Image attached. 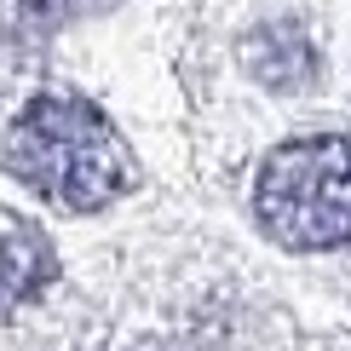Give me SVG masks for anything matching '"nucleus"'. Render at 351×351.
I'll return each mask as SVG.
<instances>
[{
  "mask_svg": "<svg viewBox=\"0 0 351 351\" xmlns=\"http://www.w3.org/2000/svg\"><path fill=\"white\" fill-rule=\"evenodd\" d=\"M52 282V242L40 230L18 225L0 242V311H18L23 300H35Z\"/></svg>",
  "mask_w": 351,
  "mask_h": 351,
  "instance_id": "4",
  "label": "nucleus"
},
{
  "mask_svg": "<svg viewBox=\"0 0 351 351\" xmlns=\"http://www.w3.org/2000/svg\"><path fill=\"white\" fill-rule=\"evenodd\" d=\"M254 213L282 247L300 254L351 242V138L311 133L276 144L259 167Z\"/></svg>",
  "mask_w": 351,
  "mask_h": 351,
  "instance_id": "2",
  "label": "nucleus"
},
{
  "mask_svg": "<svg viewBox=\"0 0 351 351\" xmlns=\"http://www.w3.org/2000/svg\"><path fill=\"white\" fill-rule=\"evenodd\" d=\"M40 23H69V18H86V12H110L115 0H29Z\"/></svg>",
  "mask_w": 351,
  "mask_h": 351,
  "instance_id": "5",
  "label": "nucleus"
},
{
  "mask_svg": "<svg viewBox=\"0 0 351 351\" xmlns=\"http://www.w3.org/2000/svg\"><path fill=\"white\" fill-rule=\"evenodd\" d=\"M242 64L259 86H276V93H305L317 81V47L300 23H259L242 40Z\"/></svg>",
  "mask_w": 351,
  "mask_h": 351,
  "instance_id": "3",
  "label": "nucleus"
},
{
  "mask_svg": "<svg viewBox=\"0 0 351 351\" xmlns=\"http://www.w3.org/2000/svg\"><path fill=\"white\" fill-rule=\"evenodd\" d=\"M6 167L35 196L69 213H98L133 190V150L75 93H40L6 133Z\"/></svg>",
  "mask_w": 351,
  "mask_h": 351,
  "instance_id": "1",
  "label": "nucleus"
}]
</instances>
